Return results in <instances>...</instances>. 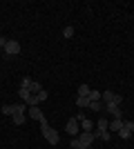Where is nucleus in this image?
<instances>
[{
	"instance_id": "f257e3e1",
	"label": "nucleus",
	"mask_w": 134,
	"mask_h": 149,
	"mask_svg": "<svg viewBox=\"0 0 134 149\" xmlns=\"http://www.w3.org/2000/svg\"><path fill=\"white\" fill-rule=\"evenodd\" d=\"M40 131H43V138L51 145V147H56V145L60 143V136H58V131L54 129V127H49V125H47V118L40 120Z\"/></svg>"
},
{
	"instance_id": "f03ea898",
	"label": "nucleus",
	"mask_w": 134,
	"mask_h": 149,
	"mask_svg": "<svg viewBox=\"0 0 134 149\" xmlns=\"http://www.w3.org/2000/svg\"><path fill=\"white\" fill-rule=\"evenodd\" d=\"M18 96H20V98H22V102H25L27 107H34V105H38V102H40L38 93H32V91H29V89H22V87L18 89Z\"/></svg>"
},
{
	"instance_id": "7ed1b4c3",
	"label": "nucleus",
	"mask_w": 134,
	"mask_h": 149,
	"mask_svg": "<svg viewBox=\"0 0 134 149\" xmlns=\"http://www.w3.org/2000/svg\"><path fill=\"white\" fill-rule=\"evenodd\" d=\"M2 54H5L7 58L18 56V54H20V42H16V40H9V42H7V47L2 49Z\"/></svg>"
},
{
	"instance_id": "20e7f679",
	"label": "nucleus",
	"mask_w": 134,
	"mask_h": 149,
	"mask_svg": "<svg viewBox=\"0 0 134 149\" xmlns=\"http://www.w3.org/2000/svg\"><path fill=\"white\" fill-rule=\"evenodd\" d=\"M65 129H67V134H69L72 138H76L78 134H81V125H78L76 116H74V118H69V120H67V127H65Z\"/></svg>"
},
{
	"instance_id": "39448f33",
	"label": "nucleus",
	"mask_w": 134,
	"mask_h": 149,
	"mask_svg": "<svg viewBox=\"0 0 134 149\" xmlns=\"http://www.w3.org/2000/svg\"><path fill=\"white\" fill-rule=\"evenodd\" d=\"M76 138H78V140H81V145H83V147L87 149L89 145L94 143V138H96V134H94V131H81V134H78Z\"/></svg>"
},
{
	"instance_id": "423d86ee",
	"label": "nucleus",
	"mask_w": 134,
	"mask_h": 149,
	"mask_svg": "<svg viewBox=\"0 0 134 149\" xmlns=\"http://www.w3.org/2000/svg\"><path fill=\"white\" fill-rule=\"evenodd\" d=\"M76 120H78V125H81V131H92L94 129V123L89 118H85V113H76Z\"/></svg>"
},
{
	"instance_id": "0eeeda50",
	"label": "nucleus",
	"mask_w": 134,
	"mask_h": 149,
	"mask_svg": "<svg viewBox=\"0 0 134 149\" xmlns=\"http://www.w3.org/2000/svg\"><path fill=\"white\" fill-rule=\"evenodd\" d=\"M103 102H105V105H107V102H112V105H121V96H119V93H114V91H103Z\"/></svg>"
},
{
	"instance_id": "6e6552de",
	"label": "nucleus",
	"mask_w": 134,
	"mask_h": 149,
	"mask_svg": "<svg viewBox=\"0 0 134 149\" xmlns=\"http://www.w3.org/2000/svg\"><path fill=\"white\" fill-rule=\"evenodd\" d=\"M105 111H107L112 118H123V113H121V105H112V102H107V105H105Z\"/></svg>"
},
{
	"instance_id": "1a4fd4ad",
	"label": "nucleus",
	"mask_w": 134,
	"mask_h": 149,
	"mask_svg": "<svg viewBox=\"0 0 134 149\" xmlns=\"http://www.w3.org/2000/svg\"><path fill=\"white\" fill-rule=\"evenodd\" d=\"M27 113H29V116H32L34 120H38V123H40V120H45V113L40 111V107H38V105H34V107H27Z\"/></svg>"
},
{
	"instance_id": "9d476101",
	"label": "nucleus",
	"mask_w": 134,
	"mask_h": 149,
	"mask_svg": "<svg viewBox=\"0 0 134 149\" xmlns=\"http://www.w3.org/2000/svg\"><path fill=\"white\" fill-rule=\"evenodd\" d=\"M123 123H125L123 118H112V123H109V131H116V134H119V131L123 129Z\"/></svg>"
},
{
	"instance_id": "9b49d317",
	"label": "nucleus",
	"mask_w": 134,
	"mask_h": 149,
	"mask_svg": "<svg viewBox=\"0 0 134 149\" xmlns=\"http://www.w3.org/2000/svg\"><path fill=\"white\" fill-rule=\"evenodd\" d=\"M76 105L81 107V109H89V96H78Z\"/></svg>"
},
{
	"instance_id": "f8f14e48",
	"label": "nucleus",
	"mask_w": 134,
	"mask_h": 149,
	"mask_svg": "<svg viewBox=\"0 0 134 149\" xmlns=\"http://www.w3.org/2000/svg\"><path fill=\"white\" fill-rule=\"evenodd\" d=\"M11 118H13V125H25L27 116H25V113H13Z\"/></svg>"
},
{
	"instance_id": "ddd939ff",
	"label": "nucleus",
	"mask_w": 134,
	"mask_h": 149,
	"mask_svg": "<svg viewBox=\"0 0 134 149\" xmlns=\"http://www.w3.org/2000/svg\"><path fill=\"white\" fill-rule=\"evenodd\" d=\"M96 127H98V131H109V123L105 118H101L98 123H96Z\"/></svg>"
},
{
	"instance_id": "4468645a",
	"label": "nucleus",
	"mask_w": 134,
	"mask_h": 149,
	"mask_svg": "<svg viewBox=\"0 0 134 149\" xmlns=\"http://www.w3.org/2000/svg\"><path fill=\"white\" fill-rule=\"evenodd\" d=\"M29 91H32V93H40V91H43V87H40V82L32 80V85H29Z\"/></svg>"
},
{
	"instance_id": "2eb2a0df",
	"label": "nucleus",
	"mask_w": 134,
	"mask_h": 149,
	"mask_svg": "<svg viewBox=\"0 0 134 149\" xmlns=\"http://www.w3.org/2000/svg\"><path fill=\"white\" fill-rule=\"evenodd\" d=\"M119 136H121V138H123V140H128V138H130V136H132V131H130V129H128V127H125V123H123V129H121V131H119Z\"/></svg>"
},
{
	"instance_id": "dca6fc26",
	"label": "nucleus",
	"mask_w": 134,
	"mask_h": 149,
	"mask_svg": "<svg viewBox=\"0 0 134 149\" xmlns=\"http://www.w3.org/2000/svg\"><path fill=\"white\" fill-rule=\"evenodd\" d=\"M101 98H103V93H101V91H94V89L89 91V102H96V100H101Z\"/></svg>"
},
{
	"instance_id": "f3484780",
	"label": "nucleus",
	"mask_w": 134,
	"mask_h": 149,
	"mask_svg": "<svg viewBox=\"0 0 134 149\" xmlns=\"http://www.w3.org/2000/svg\"><path fill=\"white\" fill-rule=\"evenodd\" d=\"M94 134H96V138H103L105 143H107L109 138H112V134H109V131H94Z\"/></svg>"
},
{
	"instance_id": "a211bd4d",
	"label": "nucleus",
	"mask_w": 134,
	"mask_h": 149,
	"mask_svg": "<svg viewBox=\"0 0 134 149\" xmlns=\"http://www.w3.org/2000/svg\"><path fill=\"white\" fill-rule=\"evenodd\" d=\"M89 109H92V111H101V109H105V107L101 105V100H96V102H89Z\"/></svg>"
},
{
	"instance_id": "6ab92c4d",
	"label": "nucleus",
	"mask_w": 134,
	"mask_h": 149,
	"mask_svg": "<svg viewBox=\"0 0 134 149\" xmlns=\"http://www.w3.org/2000/svg\"><path fill=\"white\" fill-rule=\"evenodd\" d=\"M63 36H65V38H72V36H74V27H72V25H67V27L63 29Z\"/></svg>"
},
{
	"instance_id": "aec40b11",
	"label": "nucleus",
	"mask_w": 134,
	"mask_h": 149,
	"mask_svg": "<svg viewBox=\"0 0 134 149\" xmlns=\"http://www.w3.org/2000/svg\"><path fill=\"white\" fill-rule=\"evenodd\" d=\"M89 91H92V89H89L87 85H81V87H78V96H89Z\"/></svg>"
},
{
	"instance_id": "412c9836",
	"label": "nucleus",
	"mask_w": 134,
	"mask_h": 149,
	"mask_svg": "<svg viewBox=\"0 0 134 149\" xmlns=\"http://www.w3.org/2000/svg\"><path fill=\"white\" fill-rule=\"evenodd\" d=\"M69 147H72V149H85L83 145H81V140H78V138H72V143H69Z\"/></svg>"
},
{
	"instance_id": "4be33fe9",
	"label": "nucleus",
	"mask_w": 134,
	"mask_h": 149,
	"mask_svg": "<svg viewBox=\"0 0 134 149\" xmlns=\"http://www.w3.org/2000/svg\"><path fill=\"white\" fill-rule=\"evenodd\" d=\"M7 42H9V40H7L5 36H0V49H5V47H7Z\"/></svg>"
},
{
	"instance_id": "5701e85b",
	"label": "nucleus",
	"mask_w": 134,
	"mask_h": 149,
	"mask_svg": "<svg viewBox=\"0 0 134 149\" xmlns=\"http://www.w3.org/2000/svg\"><path fill=\"white\" fill-rule=\"evenodd\" d=\"M47 96H49V93H47V91H45V89H43V91L38 93V98H40V102H43V100H47Z\"/></svg>"
}]
</instances>
